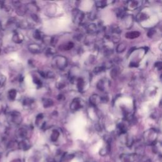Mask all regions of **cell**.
Returning <instances> with one entry per match:
<instances>
[{
	"label": "cell",
	"mask_w": 162,
	"mask_h": 162,
	"mask_svg": "<svg viewBox=\"0 0 162 162\" xmlns=\"http://www.w3.org/2000/svg\"><path fill=\"white\" fill-rule=\"evenodd\" d=\"M158 133L154 129H150L146 131L143 135V143L148 146H153L158 141Z\"/></svg>",
	"instance_id": "obj_1"
},
{
	"label": "cell",
	"mask_w": 162,
	"mask_h": 162,
	"mask_svg": "<svg viewBox=\"0 0 162 162\" xmlns=\"http://www.w3.org/2000/svg\"><path fill=\"white\" fill-rule=\"evenodd\" d=\"M67 58L62 55H58L52 59L51 65L53 68L58 70H64L67 65Z\"/></svg>",
	"instance_id": "obj_2"
},
{
	"label": "cell",
	"mask_w": 162,
	"mask_h": 162,
	"mask_svg": "<svg viewBox=\"0 0 162 162\" xmlns=\"http://www.w3.org/2000/svg\"><path fill=\"white\" fill-rule=\"evenodd\" d=\"M45 155L39 151H33L25 158V162H45Z\"/></svg>",
	"instance_id": "obj_3"
},
{
	"label": "cell",
	"mask_w": 162,
	"mask_h": 162,
	"mask_svg": "<svg viewBox=\"0 0 162 162\" xmlns=\"http://www.w3.org/2000/svg\"><path fill=\"white\" fill-rule=\"evenodd\" d=\"M84 105L85 102L83 99L77 98L72 100L70 105V108L71 111L75 112L79 110L81 108H83L84 107Z\"/></svg>",
	"instance_id": "obj_4"
},
{
	"label": "cell",
	"mask_w": 162,
	"mask_h": 162,
	"mask_svg": "<svg viewBox=\"0 0 162 162\" xmlns=\"http://www.w3.org/2000/svg\"><path fill=\"white\" fill-rule=\"evenodd\" d=\"M73 21L75 24H82L85 18V14L78 9H75L72 12Z\"/></svg>",
	"instance_id": "obj_5"
},
{
	"label": "cell",
	"mask_w": 162,
	"mask_h": 162,
	"mask_svg": "<svg viewBox=\"0 0 162 162\" xmlns=\"http://www.w3.org/2000/svg\"><path fill=\"white\" fill-rule=\"evenodd\" d=\"M129 129L128 121L125 120L119 122L117 126V130L119 134L122 135L127 133Z\"/></svg>",
	"instance_id": "obj_6"
},
{
	"label": "cell",
	"mask_w": 162,
	"mask_h": 162,
	"mask_svg": "<svg viewBox=\"0 0 162 162\" xmlns=\"http://www.w3.org/2000/svg\"><path fill=\"white\" fill-rule=\"evenodd\" d=\"M18 148L22 151H28L31 148V144L28 139L20 140L18 143Z\"/></svg>",
	"instance_id": "obj_7"
},
{
	"label": "cell",
	"mask_w": 162,
	"mask_h": 162,
	"mask_svg": "<svg viewBox=\"0 0 162 162\" xmlns=\"http://www.w3.org/2000/svg\"><path fill=\"white\" fill-rule=\"evenodd\" d=\"M142 5L141 1L135 0V1H129L126 4V10H135L139 8Z\"/></svg>",
	"instance_id": "obj_8"
},
{
	"label": "cell",
	"mask_w": 162,
	"mask_h": 162,
	"mask_svg": "<svg viewBox=\"0 0 162 162\" xmlns=\"http://www.w3.org/2000/svg\"><path fill=\"white\" fill-rule=\"evenodd\" d=\"M137 155L135 154H122L120 156V162H134Z\"/></svg>",
	"instance_id": "obj_9"
},
{
	"label": "cell",
	"mask_w": 162,
	"mask_h": 162,
	"mask_svg": "<svg viewBox=\"0 0 162 162\" xmlns=\"http://www.w3.org/2000/svg\"><path fill=\"white\" fill-rule=\"evenodd\" d=\"M17 137L20 139V140H22V139H28L27 136H28V131L27 129L24 128V127H22V128H20L17 132Z\"/></svg>",
	"instance_id": "obj_10"
},
{
	"label": "cell",
	"mask_w": 162,
	"mask_h": 162,
	"mask_svg": "<svg viewBox=\"0 0 162 162\" xmlns=\"http://www.w3.org/2000/svg\"><path fill=\"white\" fill-rule=\"evenodd\" d=\"M90 104L93 107L98 106L100 103H101V96L96 94H93L89 98Z\"/></svg>",
	"instance_id": "obj_11"
},
{
	"label": "cell",
	"mask_w": 162,
	"mask_h": 162,
	"mask_svg": "<svg viewBox=\"0 0 162 162\" xmlns=\"http://www.w3.org/2000/svg\"><path fill=\"white\" fill-rule=\"evenodd\" d=\"M12 122L16 125H19L22 122V117L20 113L18 112L14 111L12 113Z\"/></svg>",
	"instance_id": "obj_12"
},
{
	"label": "cell",
	"mask_w": 162,
	"mask_h": 162,
	"mask_svg": "<svg viewBox=\"0 0 162 162\" xmlns=\"http://www.w3.org/2000/svg\"><path fill=\"white\" fill-rule=\"evenodd\" d=\"M60 134L61 133L59 130L56 129L52 130L50 135V140L52 142V143H56L60 137Z\"/></svg>",
	"instance_id": "obj_13"
},
{
	"label": "cell",
	"mask_w": 162,
	"mask_h": 162,
	"mask_svg": "<svg viewBox=\"0 0 162 162\" xmlns=\"http://www.w3.org/2000/svg\"><path fill=\"white\" fill-rule=\"evenodd\" d=\"M86 31L87 32L91 35H93L95 34H97L99 32V28L95 24H89L86 27Z\"/></svg>",
	"instance_id": "obj_14"
},
{
	"label": "cell",
	"mask_w": 162,
	"mask_h": 162,
	"mask_svg": "<svg viewBox=\"0 0 162 162\" xmlns=\"http://www.w3.org/2000/svg\"><path fill=\"white\" fill-rule=\"evenodd\" d=\"M28 48H29V50L31 53H39L42 51V48H41V47H40V46L37 44H35V43L29 45Z\"/></svg>",
	"instance_id": "obj_15"
},
{
	"label": "cell",
	"mask_w": 162,
	"mask_h": 162,
	"mask_svg": "<svg viewBox=\"0 0 162 162\" xmlns=\"http://www.w3.org/2000/svg\"><path fill=\"white\" fill-rule=\"evenodd\" d=\"M124 25L126 26V28L128 29V26H129V28H131L133 24V17L131 15H126L123 18Z\"/></svg>",
	"instance_id": "obj_16"
},
{
	"label": "cell",
	"mask_w": 162,
	"mask_h": 162,
	"mask_svg": "<svg viewBox=\"0 0 162 162\" xmlns=\"http://www.w3.org/2000/svg\"><path fill=\"white\" fill-rule=\"evenodd\" d=\"M75 83L77 84V89L80 92H82L84 89V85H85V82L84 80L82 77H79L76 79Z\"/></svg>",
	"instance_id": "obj_17"
},
{
	"label": "cell",
	"mask_w": 162,
	"mask_h": 162,
	"mask_svg": "<svg viewBox=\"0 0 162 162\" xmlns=\"http://www.w3.org/2000/svg\"><path fill=\"white\" fill-rule=\"evenodd\" d=\"M148 18H149V16H148L145 12H139V13L137 15V17H136L137 20L138 22H139L145 21V20L148 19Z\"/></svg>",
	"instance_id": "obj_18"
},
{
	"label": "cell",
	"mask_w": 162,
	"mask_h": 162,
	"mask_svg": "<svg viewBox=\"0 0 162 162\" xmlns=\"http://www.w3.org/2000/svg\"><path fill=\"white\" fill-rule=\"evenodd\" d=\"M141 33L138 31H132L128 32L126 34V37L129 39H134L140 36Z\"/></svg>",
	"instance_id": "obj_19"
},
{
	"label": "cell",
	"mask_w": 162,
	"mask_h": 162,
	"mask_svg": "<svg viewBox=\"0 0 162 162\" xmlns=\"http://www.w3.org/2000/svg\"><path fill=\"white\" fill-rule=\"evenodd\" d=\"M43 118H44V116L43 114H39L36 117V125L39 127H40L41 128H43L45 124V122H43Z\"/></svg>",
	"instance_id": "obj_20"
},
{
	"label": "cell",
	"mask_w": 162,
	"mask_h": 162,
	"mask_svg": "<svg viewBox=\"0 0 162 162\" xmlns=\"http://www.w3.org/2000/svg\"><path fill=\"white\" fill-rule=\"evenodd\" d=\"M106 80L104 79H101L97 84V88L101 91H105L106 89Z\"/></svg>",
	"instance_id": "obj_21"
},
{
	"label": "cell",
	"mask_w": 162,
	"mask_h": 162,
	"mask_svg": "<svg viewBox=\"0 0 162 162\" xmlns=\"http://www.w3.org/2000/svg\"><path fill=\"white\" fill-rule=\"evenodd\" d=\"M43 104L45 108H50L54 104L53 101L50 98H44L43 99Z\"/></svg>",
	"instance_id": "obj_22"
},
{
	"label": "cell",
	"mask_w": 162,
	"mask_h": 162,
	"mask_svg": "<svg viewBox=\"0 0 162 162\" xmlns=\"http://www.w3.org/2000/svg\"><path fill=\"white\" fill-rule=\"evenodd\" d=\"M126 8H119L116 10V15L117 17L123 18L126 15Z\"/></svg>",
	"instance_id": "obj_23"
},
{
	"label": "cell",
	"mask_w": 162,
	"mask_h": 162,
	"mask_svg": "<svg viewBox=\"0 0 162 162\" xmlns=\"http://www.w3.org/2000/svg\"><path fill=\"white\" fill-rule=\"evenodd\" d=\"M44 34L39 30H36L34 32V37L37 40H43L45 37Z\"/></svg>",
	"instance_id": "obj_24"
},
{
	"label": "cell",
	"mask_w": 162,
	"mask_h": 162,
	"mask_svg": "<svg viewBox=\"0 0 162 162\" xmlns=\"http://www.w3.org/2000/svg\"><path fill=\"white\" fill-rule=\"evenodd\" d=\"M23 39H24L23 36L22 35H20V34H18V33L15 34L12 38L13 41L16 43H21L22 42Z\"/></svg>",
	"instance_id": "obj_25"
},
{
	"label": "cell",
	"mask_w": 162,
	"mask_h": 162,
	"mask_svg": "<svg viewBox=\"0 0 162 162\" xmlns=\"http://www.w3.org/2000/svg\"><path fill=\"white\" fill-rule=\"evenodd\" d=\"M126 48H127L126 44L124 43H120L119 45H118V46L116 48V51L118 53H122L126 50Z\"/></svg>",
	"instance_id": "obj_26"
},
{
	"label": "cell",
	"mask_w": 162,
	"mask_h": 162,
	"mask_svg": "<svg viewBox=\"0 0 162 162\" xmlns=\"http://www.w3.org/2000/svg\"><path fill=\"white\" fill-rule=\"evenodd\" d=\"M152 146H153V151H154L155 153L161 155V143H158V142L157 141L155 145H153Z\"/></svg>",
	"instance_id": "obj_27"
},
{
	"label": "cell",
	"mask_w": 162,
	"mask_h": 162,
	"mask_svg": "<svg viewBox=\"0 0 162 162\" xmlns=\"http://www.w3.org/2000/svg\"><path fill=\"white\" fill-rule=\"evenodd\" d=\"M95 5L98 8H103L108 6V2L107 1H97L95 2Z\"/></svg>",
	"instance_id": "obj_28"
},
{
	"label": "cell",
	"mask_w": 162,
	"mask_h": 162,
	"mask_svg": "<svg viewBox=\"0 0 162 162\" xmlns=\"http://www.w3.org/2000/svg\"><path fill=\"white\" fill-rule=\"evenodd\" d=\"M74 46V44L72 42H68L66 44H65L64 45H62V48H60L63 50H65V51H69V50H70L71 49H72Z\"/></svg>",
	"instance_id": "obj_29"
},
{
	"label": "cell",
	"mask_w": 162,
	"mask_h": 162,
	"mask_svg": "<svg viewBox=\"0 0 162 162\" xmlns=\"http://www.w3.org/2000/svg\"><path fill=\"white\" fill-rule=\"evenodd\" d=\"M119 74H120V70H119V69H118V67H115V68H113V69L112 70L111 72H110L111 77H112L113 79H115L118 77V75H119Z\"/></svg>",
	"instance_id": "obj_30"
},
{
	"label": "cell",
	"mask_w": 162,
	"mask_h": 162,
	"mask_svg": "<svg viewBox=\"0 0 162 162\" xmlns=\"http://www.w3.org/2000/svg\"><path fill=\"white\" fill-rule=\"evenodd\" d=\"M56 53V51L54 48V47L53 46H50L48 48H47L46 50V52L45 53L46 54L47 56H51V55H54Z\"/></svg>",
	"instance_id": "obj_31"
},
{
	"label": "cell",
	"mask_w": 162,
	"mask_h": 162,
	"mask_svg": "<svg viewBox=\"0 0 162 162\" xmlns=\"http://www.w3.org/2000/svg\"><path fill=\"white\" fill-rule=\"evenodd\" d=\"M107 69L105 68V65H101V66H99L96 68H95V69L94 70V72L96 73V74H99L100 72H103L105 70H106Z\"/></svg>",
	"instance_id": "obj_32"
},
{
	"label": "cell",
	"mask_w": 162,
	"mask_h": 162,
	"mask_svg": "<svg viewBox=\"0 0 162 162\" xmlns=\"http://www.w3.org/2000/svg\"><path fill=\"white\" fill-rule=\"evenodd\" d=\"M8 95H9V98L11 99H14L16 97V95H17V91L15 89H12L9 91Z\"/></svg>",
	"instance_id": "obj_33"
},
{
	"label": "cell",
	"mask_w": 162,
	"mask_h": 162,
	"mask_svg": "<svg viewBox=\"0 0 162 162\" xmlns=\"http://www.w3.org/2000/svg\"><path fill=\"white\" fill-rule=\"evenodd\" d=\"M34 102V101L31 99V98H26L24 101V105H26V106H29L31 105H32Z\"/></svg>",
	"instance_id": "obj_34"
},
{
	"label": "cell",
	"mask_w": 162,
	"mask_h": 162,
	"mask_svg": "<svg viewBox=\"0 0 162 162\" xmlns=\"http://www.w3.org/2000/svg\"><path fill=\"white\" fill-rule=\"evenodd\" d=\"M34 83L39 86V88H40L42 86V83H41V80H40L39 79H38L37 77H34Z\"/></svg>",
	"instance_id": "obj_35"
},
{
	"label": "cell",
	"mask_w": 162,
	"mask_h": 162,
	"mask_svg": "<svg viewBox=\"0 0 162 162\" xmlns=\"http://www.w3.org/2000/svg\"><path fill=\"white\" fill-rule=\"evenodd\" d=\"M140 162H151V161L150 160V159L148 158L147 157H145V156H141V158H140Z\"/></svg>",
	"instance_id": "obj_36"
},
{
	"label": "cell",
	"mask_w": 162,
	"mask_h": 162,
	"mask_svg": "<svg viewBox=\"0 0 162 162\" xmlns=\"http://www.w3.org/2000/svg\"><path fill=\"white\" fill-rule=\"evenodd\" d=\"M155 32H156V31H155V30H154V29H151V30L149 31V32H148V37H151L155 34Z\"/></svg>",
	"instance_id": "obj_37"
},
{
	"label": "cell",
	"mask_w": 162,
	"mask_h": 162,
	"mask_svg": "<svg viewBox=\"0 0 162 162\" xmlns=\"http://www.w3.org/2000/svg\"><path fill=\"white\" fill-rule=\"evenodd\" d=\"M155 67H157V69L160 70L161 69V62H157V63L155 64Z\"/></svg>",
	"instance_id": "obj_38"
}]
</instances>
